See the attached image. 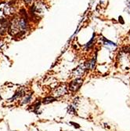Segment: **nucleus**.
<instances>
[{"label":"nucleus","instance_id":"f257e3e1","mask_svg":"<svg viewBox=\"0 0 130 131\" xmlns=\"http://www.w3.org/2000/svg\"><path fill=\"white\" fill-rule=\"evenodd\" d=\"M11 28L15 32L25 31L27 28V22L23 18L17 19L13 23V25H11Z\"/></svg>","mask_w":130,"mask_h":131},{"label":"nucleus","instance_id":"f03ea898","mask_svg":"<svg viewBox=\"0 0 130 131\" xmlns=\"http://www.w3.org/2000/svg\"><path fill=\"white\" fill-rule=\"evenodd\" d=\"M81 84H82V80L77 79L76 80L70 82V84L69 86V89L72 91H76L80 88Z\"/></svg>","mask_w":130,"mask_h":131},{"label":"nucleus","instance_id":"7ed1b4c3","mask_svg":"<svg viewBox=\"0 0 130 131\" xmlns=\"http://www.w3.org/2000/svg\"><path fill=\"white\" fill-rule=\"evenodd\" d=\"M86 68L85 66H82V65L79 66L78 68H77L74 71L73 75H74L75 77H76V78L81 77L82 75L84 74V71H85Z\"/></svg>","mask_w":130,"mask_h":131},{"label":"nucleus","instance_id":"20e7f679","mask_svg":"<svg viewBox=\"0 0 130 131\" xmlns=\"http://www.w3.org/2000/svg\"><path fill=\"white\" fill-rule=\"evenodd\" d=\"M67 93V88L65 86H60L54 91V95L57 97L63 96Z\"/></svg>","mask_w":130,"mask_h":131},{"label":"nucleus","instance_id":"39448f33","mask_svg":"<svg viewBox=\"0 0 130 131\" xmlns=\"http://www.w3.org/2000/svg\"><path fill=\"white\" fill-rule=\"evenodd\" d=\"M31 94H28V95H26L25 97H23V99H22L21 103L23 104H27V103H28L31 101Z\"/></svg>","mask_w":130,"mask_h":131},{"label":"nucleus","instance_id":"423d86ee","mask_svg":"<svg viewBox=\"0 0 130 131\" xmlns=\"http://www.w3.org/2000/svg\"><path fill=\"white\" fill-rule=\"evenodd\" d=\"M53 100H54V98H53V97H47V98L44 99L43 103H44V104H49V103L52 102Z\"/></svg>","mask_w":130,"mask_h":131}]
</instances>
